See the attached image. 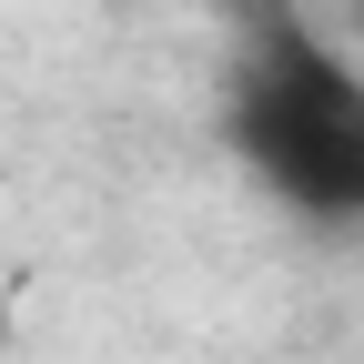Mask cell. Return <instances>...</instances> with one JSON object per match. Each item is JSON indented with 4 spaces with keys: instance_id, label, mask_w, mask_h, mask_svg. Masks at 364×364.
<instances>
[{
    "instance_id": "obj_1",
    "label": "cell",
    "mask_w": 364,
    "mask_h": 364,
    "mask_svg": "<svg viewBox=\"0 0 364 364\" xmlns=\"http://www.w3.org/2000/svg\"><path fill=\"white\" fill-rule=\"evenodd\" d=\"M223 142L294 223L364 233V71L284 0L243 21V51L223 71Z\"/></svg>"
}]
</instances>
